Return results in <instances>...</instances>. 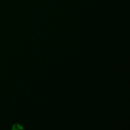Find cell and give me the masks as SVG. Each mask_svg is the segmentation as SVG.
<instances>
[{"label": "cell", "mask_w": 130, "mask_h": 130, "mask_svg": "<svg viewBox=\"0 0 130 130\" xmlns=\"http://www.w3.org/2000/svg\"><path fill=\"white\" fill-rule=\"evenodd\" d=\"M12 129H23V127L22 125H21L19 124H15L12 126Z\"/></svg>", "instance_id": "6da1fadb"}]
</instances>
